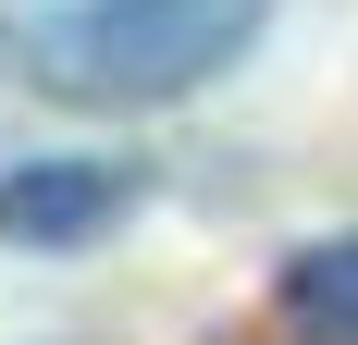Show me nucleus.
Here are the masks:
<instances>
[{"instance_id": "3", "label": "nucleus", "mask_w": 358, "mask_h": 345, "mask_svg": "<svg viewBox=\"0 0 358 345\" xmlns=\"http://www.w3.org/2000/svg\"><path fill=\"white\" fill-rule=\"evenodd\" d=\"M272 309H285V333H296V345H358V235L296 247L285 284H272Z\"/></svg>"}, {"instance_id": "2", "label": "nucleus", "mask_w": 358, "mask_h": 345, "mask_svg": "<svg viewBox=\"0 0 358 345\" xmlns=\"http://www.w3.org/2000/svg\"><path fill=\"white\" fill-rule=\"evenodd\" d=\"M124 210H136L124 161H25V172H0V247H87Z\"/></svg>"}, {"instance_id": "1", "label": "nucleus", "mask_w": 358, "mask_h": 345, "mask_svg": "<svg viewBox=\"0 0 358 345\" xmlns=\"http://www.w3.org/2000/svg\"><path fill=\"white\" fill-rule=\"evenodd\" d=\"M272 0H13L0 13V62L62 111H161L210 87Z\"/></svg>"}]
</instances>
